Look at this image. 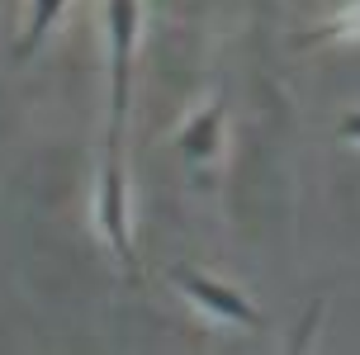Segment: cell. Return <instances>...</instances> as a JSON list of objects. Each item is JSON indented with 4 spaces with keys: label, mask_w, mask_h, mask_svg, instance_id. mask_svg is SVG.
<instances>
[{
    "label": "cell",
    "mask_w": 360,
    "mask_h": 355,
    "mask_svg": "<svg viewBox=\"0 0 360 355\" xmlns=\"http://www.w3.org/2000/svg\"><path fill=\"white\" fill-rule=\"evenodd\" d=\"M109 142L119 147L124 138V114H128V76H133V38H138V0H109Z\"/></svg>",
    "instance_id": "obj_1"
},
{
    "label": "cell",
    "mask_w": 360,
    "mask_h": 355,
    "mask_svg": "<svg viewBox=\"0 0 360 355\" xmlns=\"http://www.w3.org/2000/svg\"><path fill=\"white\" fill-rule=\"evenodd\" d=\"M171 280L190 294V299L199 303V308H209L214 318H228V322H242V327H261V313H256L252 303L242 299L237 289H228V284H218V280H209L204 270H195V266H171Z\"/></svg>",
    "instance_id": "obj_2"
},
{
    "label": "cell",
    "mask_w": 360,
    "mask_h": 355,
    "mask_svg": "<svg viewBox=\"0 0 360 355\" xmlns=\"http://www.w3.org/2000/svg\"><path fill=\"white\" fill-rule=\"evenodd\" d=\"M100 223H105V237L114 242V256L124 261L128 275H138V261H133V242H128V204H124V161H119V147H105V190H100Z\"/></svg>",
    "instance_id": "obj_3"
},
{
    "label": "cell",
    "mask_w": 360,
    "mask_h": 355,
    "mask_svg": "<svg viewBox=\"0 0 360 355\" xmlns=\"http://www.w3.org/2000/svg\"><path fill=\"white\" fill-rule=\"evenodd\" d=\"M218 124H223V105H209L204 114H195V119L185 124V133L176 138V147H180L190 161H204V157L218 147Z\"/></svg>",
    "instance_id": "obj_4"
},
{
    "label": "cell",
    "mask_w": 360,
    "mask_h": 355,
    "mask_svg": "<svg viewBox=\"0 0 360 355\" xmlns=\"http://www.w3.org/2000/svg\"><path fill=\"white\" fill-rule=\"evenodd\" d=\"M62 5H67V0H34V15H29V34L15 43V57H19V62H29V57L38 53V43H43V38H48V29L57 24Z\"/></svg>",
    "instance_id": "obj_5"
},
{
    "label": "cell",
    "mask_w": 360,
    "mask_h": 355,
    "mask_svg": "<svg viewBox=\"0 0 360 355\" xmlns=\"http://www.w3.org/2000/svg\"><path fill=\"white\" fill-rule=\"evenodd\" d=\"M342 138L360 142V114H346V119H342Z\"/></svg>",
    "instance_id": "obj_6"
}]
</instances>
